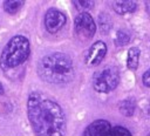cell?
Instances as JSON below:
<instances>
[{
  "label": "cell",
  "instance_id": "6da1fadb",
  "mask_svg": "<svg viewBox=\"0 0 150 136\" xmlns=\"http://www.w3.org/2000/svg\"><path fill=\"white\" fill-rule=\"evenodd\" d=\"M27 110L36 136H64L66 116L56 101L43 93L33 91L28 96Z\"/></svg>",
  "mask_w": 150,
  "mask_h": 136
},
{
  "label": "cell",
  "instance_id": "7a4b0ae2",
  "mask_svg": "<svg viewBox=\"0 0 150 136\" xmlns=\"http://www.w3.org/2000/svg\"><path fill=\"white\" fill-rule=\"evenodd\" d=\"M42 80L53 84H66L74 77V63L69 55L60 52L45 55L38 64Z\"/></svg>",
  "mask_w": 150,
  "mask_h": 136
},
{
  "label": "cell",
  "instance_id": "3957f363",
  "mask_svg": "<svg viewBox=\"0 0 150 136\" xmlns=\"http://www.w3.org/2000/svg\"><path fill=\"white\" fill-rule=\"evenodd\" d=\"M29 52H30L29 41L26 36L23 35L13 36L2 49L0 56V66L2 70H9L22 64L27 60Z\"/></svg>",
  "mask_w": 150,
  "mask_h": 136
},
{
  "label": "cell",
  "instance_id": "277c9868",
  "mask_svg": "<svg viewBox=\"0 0 150 136\" xmlns=\"http://www.w3.org/2000/svg\"><path fill=\"white\" fill-rule=\"evenodd\" d=\"M118 81V70L114 66H103L94 73L93 87L96 91L109 93L117 87Z\"/></svg>",
  "mask_w": 150,
  "mask_h": 136
},
{
  "label": "cell",
  "instance_id": "5b68a950",
  "mask_svg": "<svg viewBox=\"0 0 150 136\" xmlns=\"http://www.w3.org/2000/svg\"><path fill=\"white\" fill-rule=\"evenodd\" d=\"M96 32V25L94 19L86 12L80 13L75 18V34L79 39L86 41L90 40Z\"/></svg>",
  "mask_w": 150,
  "mask_h": 136
},
{
  "label": "cell",
  "instance_id": "8992f818",
  "mask_svg": "<svg viewBox=\"0 0 150 136\" xmlns=\"http://www.w3.org/2000/svg\"><path fill=\"white\" fill-rule=\"evenodd\" d=\"M66 23V15L57 9L50 8L45 15V26L49 33L59 32Z\"/></svg>",
  "mask_w": 150,
  "mask_h": 136
},
{
  "label": "cell",
  "instance_id": "52a82bcc",
  "mask_svg": "<svg viewBox=\"0 0 150 136\" xmlns=\"http://www.w3.org/2000/svg\"><path fill=\"white\" fill-rule=\"evenodd\" d=\"M107 53V46L103 41H96L87 52L86 55V64L89 67H94L101 63Z\"/></svg>",
  "mask_w": 150,
  "mask_h": 136
},
{
  "label": "cell",
  "instance_id": "ba28073f",
  "mask_svg": "<svg viewBox=\"0 0 150 136\" xmlns=\"http://www.w3.org/2000/svg\"><path fill=\"white\" fill-rule=\"evenodd\" d=\"M110 124L108 121L104 120H97L94 121L93 123H90L82 136H108L109 131H110Z\"/></svg>",
  "mask_w": 150,
  "mask_h": 136
},
{
  "label": "cell",
  "instance_id": "9c48e42d",
  "mask_svg": "<svg viewBox=\"0 0 150 136\" xmlns=\"http://www.w3.org/2000/svg\"><path fill=\"white\" fill-rule=\"evenodd\" d=\"M114 6V9L116 13L118 14H125V13H131V12H135L136 8H137V4L135 1H115L112 4Z\"/></svg>",
  "mask_w": 150,
  "mask_h": 136
},
{
  "label": "cell",
  "instance_id": "30bf717a",
  "mask_svg": "<svg viewBox=\"0 0 150 136\" xmlns=\"http://www.w3.org/2000/svg\"><path fill=\"white\" fill-rule=\"evenodd\" d=\"M138 59H139V49L137 47H131L128 52L127 57V66L129 69L135 70L138 67Z\"/></svg>",
  "mask_w": 150,
  "mask_h": 136
},
{
  "label": "cell",
  "instance_id": "8fae6325",
  "mask_svg": "<svg viewBox=\"0 0 150 136\" xmlns=\"http://www.w3.org/2000/svg\"><path fill=\"white\" fill-rule=\"evenodd\" d=\"M135 101L132 98H127V100H123L121 101L120 106H118V109L121 111L122 115L124 116H131L135 111Z\"/></svg>",
  "mask_w": 150,
  "mask_h": 136
},
{
  "label": "cell",
  "instance_id": "7c38bea8",
  "mask_svg": "<svg viewBox=\"0 0 150 136\" xmlns=\"http://www.w3.org/2000/svg\"><path fill=\"white\" fill-rule=\"evenodd\" d=\"M23 6V1L22 0H7L4 4V8L7 13L9 14H14L16 13L21 7Z\"/></svg>",
  "mask_w": 150,
  "mask_h": 136
},
{
  "label": "cell",
  "instance_id": "4fadbf2b",
  "mask_svg": "<svg viewBox=\"0 0 150 136\" xmlns=\"http://www.w3.org/2000/svg\"><path fill=\"white\" fill-rule=\"evenodd\" d=\"M98 26L103 33H108L111 28V20L110 16L105 13H101L98 15Z\"/></svg>",
  "mask_w": 150,
  "mask_h": 136
},
{
  "label": "cell",
  "instance_id": "5bb4252c",
  "mask_svg": "<svg viewBox=\"0 0 150 136\" xmlns=\"http://www.w3.org/2000/svg\"><path fill=\"white\" fill-rule=\"evenodd\" d=\"M73 4L77 11H87L94 7V1L91 0H74Z\"/></svg>",
  "mask_w": 150,
  "mask_h": 136
},
{
  "label": "cell",
  "instance_id": "9a60e30c",
  "mask_svg": "<svg viewBox=\"0 0 150 136\" xmlns=\"http://www.w3.org/2000/svg\"><path fill=\"white\" fill-rule=\"evenodd\" d=\"M129 40H130L129 34H127L123 30H118L116 34V39H115V45L118 47H122V46H125L129 42Z\"/></svg>",
  "mask_w": 150,
  "mask_h": 136
},
{
  "label": "cell",
  "instance_id": "2e32d148",
  "mask_svg": "<svg viewBox=\"0 0 150 136\" xmlns=\"http://www.w3.org/2000/svg\"><path fill=\"white\" fill-rule=\"evenodd\" d=\"M108 136H131V134L123 127H114L112 129H110Z\"/></svg>",
  "mask_w": 150,
  "mask_h": 136
},
{
  "label": "cell",
  "instance_id": "e0dca14e",
  "mask_svg": "<svg viewBox=\"0 0 150 136\" xmlns=\"http://www.w3.org/2000/svg\"><path fill=\"white\" fill-rule=\"evenodd\" d=\"M142 81H143V84H144L145 87H149V88H150V68L143 74Z\"/></svg>",
  "mask_w": 150,
  "mask_h": 136
},
{
  "label": "cell",
  "instance_id": "ac0fdd59",
  "mask_svg": "<svg viewBox=\"0 0 150 136\" xmlns=\"http://www.w3.org/2000/svg\"><path fill=\"white\" fill-rule=\"evenodd\" d=\"M145 110H146V115L150 117V101L148 102V106H146V109Z\"/></svg>",
  "mask_w": 150,
  "mask_h": 136
},
{
  "label": "cell",
  "instance_id": "d6986e66",
  "mask_svg": "<svg viewBox=\"0 0 150 136\" xmlns=\"http://www.w3.org/2000/svg\"><path fill=\"white\" fill-rule=\"evenodd\" d=\"M4 94V86L1 84V82H0V96Z\"/></svg>",
  "mask_w": 150,
  "mask_h": 136
},
{
  "label": "cell",
  "instance_id": "ffe728a7",
  "mask_svg": "<svg viewBox=\"0 0 150 136\" xmlns=\"http://www.w3.org/2000/svg\"><path fill=\"white\" fill-rule=\"evenodd\" d=\"M145 6H146V8H148V12L150 13V1H146V2H145Z\"/></svg>",
  "mask_w": 150,
  "mask_h": 136
},
{
  "label": "cell",
  "instance_id": "44dd1931",
  "mask_svg": "<svg viewBox=\"0 0 150 136\" xmlns=\"http://www.w3.org/2000/svg\"><path fill=\"white\" fill-rule=\"evenodd\" d=\"M148 136H150V132H149V134H148Z\"/></svg>",
  "mask_w": 150,
  "mask_h": 136
}]
</instances>
